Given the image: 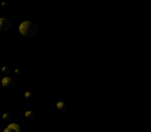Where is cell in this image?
<instances>
[{
    "mask_svg": "<svg viewBox=\"0 0 151 132\" xmlns=\"http://www.w3.org/2000/svg\"><path fill=\"white\" fill-rule=\"evenodd\" d=\"M2 73H4V74H9V73H10V68H9V67H7V66L2 67Z\"/></svg>",
    "mask_w": 151,
    "mask_h": 132,
    "instance_id": "obj_7",
    "label": "cell"
},
{
    "mask_svg": "<svg viewBox=\"0 0 151 132\" xmlns=\"http://www.w3.org/2000/svg\"><path fill=\"white\" fill-rule=\"evenodd\" d=\"M4 132H22V128L16 123L9 125V127L4 129Z\"/></svg>",
    "mask_w": 151,
    "mask_h": 132,
    "instance_id": "obj_3",
    "label": "cell"
},
{
    "mask_svg": "<svg viewBox=\"0 0 151 132\" xmlns=\"http://www.w3.org/2000/svg\"><path fill=\"white\" fill-rule=\"evenodd\" d=\"M11 27H12V24L8 19H0V30L1 31H8L11 29Z\"/></svg>",
    "mask_w": 151,
    "mask_h": 132,
    "instance_id": "obj_2",
    "label": "cell"
},
{
    "mask_svg": "<svg viewBox=\"0 0 151 132\" xmlns=\"http://www.w3.org/2000/svg\"><path fill=\"white\" fill-rule=\"evenodd\" d=\"M3 119H4V120H10V116H9L8 114H4V115H3Z\"/></svg>",
    "mask_w": 151,
    "mask_h": 132,
    "instance_id": "obj_9",
    "label": "cell"
},
{
    "mask_svg": "<svg viewBox=\"0 0 151 132\" xmlns=\"http://www.w3.org/2000/svg\"><path fill=\"white\" fill-rule=\"evenodd\" d=\"M19 31L25 37H34L38 33V27L33 22H23L19 25Z\"/></svg>",
    "mask_w": 151,
    "mask_h": 132,
    "instance_id": "obj_1",
    "label": "cell"
},
{
    "mask_svg": "<svg viewBox=\"0 0 151 132\" xmlns=\"http://www.w3.org/2000/svg\"><path fill=\"white\" fill-rule=\"evenodd\" d=\"M56 106H57V108H58V110H66V107H67V105L65 104L64 102H58V103H57V105H56Z\"/></svg>",
    "mask_w": 151,
    "mask_h": 132,
    "instance_id": "obj_5",
    "label": "cell"
},
{
    "mask_svg": "<svg viewBox=\"0 0 151 132\" xmlns=\"http://www.w3.org/2000/svg\"><path fill=\"white\" fill-rule=\"evenodd\" d=\"M2 85H3V87L8 88V89H10V88H12L13 86H14V81H13V79H12V78H9V77H5V78L2 79Z\"/></svg>",
    "mask_w": 151,
    "mask_h": 132,
    "instance_id": "obj_4",
    "label": "cell"
},
{
    "mask_svg": "<svg viewBox=\"0 0 151 132\" xmlns=\"http://www.w3.org/2000/svg\"><path fill=\"white\" fill-rule=\"evenodd\" d=\"M25 96H26L27 99H30V97L33 96V94H31L30 92H26V93H25Z\"/></svg>",
    "mask_w": 151,
    "mask_h": 132,
    "instance_id": "obj_8",
    "label": "cell"
},
{
    "mask_svg": "<svg viewBox=\"0 0 151 132\" xmlns=\"http://www.w3.org/2000/svg\"><path fill=\"white\" fill-rule=\"evenodd\" d=\"M25 116L27 117V118H33L34 116H35V114H34V111H26V113H25Z\"/></svg>",
    "mask_w": 151,
    "mask_h": 132,
    "instance_id": "obj_6",
    "label": "cell"
}]
</instances>
